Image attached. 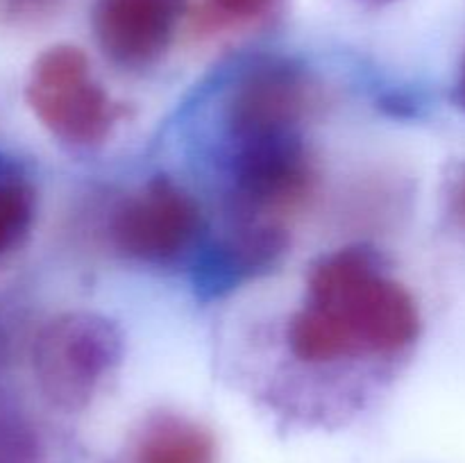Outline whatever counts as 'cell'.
<instances>
[{"instance_id":"cell-1","label":"cell","mask_w":465,"mask_h":463,"mask_svg":"<svg viewBox=\"0 0 465 463\" xmlns=\"http://www.w3.org/2000/svg\"><path fill=\"white\" fill-rule=\"evenodd\" d=\"M420 311L366 248L325 254L312 266L307 302L289 325L291 352L307 363L386 357L413 345Z\"/></svg>"},{"instance_id":"cell-2","label":"cell","mask_w":465,"mask_h":463,"mask_svg":"<svg viewBox=\"0 0 465 463\" xmlns=\"http://www.w3.org/2000/svg\"><path fill=\"white\" fill-rule=\"evenodd\" d=\"M25 100L36 121L73 148L100 145L127 116L125 104L103 89L86 54L71 44L50 45L35 59Z\"/></svg>"},{"instance_id":"cell-3","label":"cell","mask_w":465,"mask_h":463,"mask_svg":"<svg viewBox=\"0 0 465 463\" xmlns=\"http://www.w3.org/2000/svg\"><path fill=\"white\" fill-rule=\"evenodd\" d=\"M123 359L121 330L100 313H62L45 322L32 345L41 393L59 409H82Z\"/></svg>"},{"instance_id":"cell-4","label":"cell","mask_w":465,"mask_h":463,"mask_svg":"<svg viewBox=\"0 0 465 463\" xmlns=\"http://www.w3.org/2000/svg\"><path fill=\"white\" fill-rule=\"evenodd\" d=\"M316 166L302 134L236 141L230 159L234 222H277L312 195Z\"/></svg>"},{"instance_id":"cell-5","label":"cell","mask_w":465,"mask_h":463,"mask_svg":"<svg viewBox=\"0 0 465 463\" xmlns=\"http://www.w3.org/2000/svg\"><path fill=\"white\" fill-rule=\"evenodd\" d=\"M321 104V89L304 66L286 59L254 64L225 100L227 134L234 141L302 134V125Z\"/></svg>"},{"instance_id":"cell-6","label":"cell","mask_w":465,"mask_h":463,"mask_svg":"<svg viewBox=\"0 0 465 463\" xmlns=\"http://www.w3.org/2000/svg\"><path fill=\"white\" fill-rule=\"evenodd\" d=\"M203 213L193 195L168 177H154L127 195L109 222L112 243L123 257L163 266L198 243Z\"/></svg>"},{"instance_id":"cell-7","label":"cell","mask_w":465,"mask_h":463,"mask_svg":"<svg viewBox=\"0 0 465 463\" xmlns=\"http://www.w3.org/2000/svg\"><path fill=\"white\" fill-rule=\"evenodd\" d=\"M186 0H95L91 27L100 50L123 68H148L171 48Z\"/></svg>"},{"instance_id":"cell-8","label":"cell","mask_w":465,"mask_h":463,"mask_svg":"<svg viewBox=\"0 0 465 463\" xmlns=\"http://www.w3.org/2000/svg\"><path fill=\"white\" fill-rule=\"evenodd\" d=\"M286 245L289 236L280 222H234L195 259V291L203 298H218L275 266Z\"/></svg>"},{"instance_id":"cell-9","label":"cell","mask_w":465,"mask_h":463,"mask_svg":"<svg viewBox=\"0 0 465 463\" xmlns=\"http://www.w3.org/2000/svg\"><path fill=\"white\" fill-rule=\"evenodd\" d=\"M130 463H216V440L193 418L154 413L136 431Z\"/></svg>"},{"instance_id":"cell-10","label":"cell","mask_w":465,"mask_h":463,"mask_svg":"<svg viewBox=\"0 0 465 463\" xmlns=\"http://www.w3.org/2000/svg\"><path fill=\"white\" fill-rule=\"evenodd\" d=\"M36 213L32 184L14 172H0V257L25 241Z\"/></svg>"},{"instance_id":"cell-11","label":"cell","mask_w":465,"mask_h":463,"mask_svg":"<svg viewBox=\"0 0 465 463\" xmlns=\"http://www.w3.org/2000/svg\"><path fill=\"white\" fill-rule=\"evenodd\" d=\"M282 0H207V23H252L268 16Z\"/></svg>"},{"instance_id":"cell-12","label":"cell","mask_w":465,"mask_h":463,"mask_svg":"<svg viewBox=\"0 0 465 463\" xmlns=\"http://www.w3.org/2000/svg\"><path fill=\"white\" fill-rule=\"evenodd\" d=\"M59 5L62 0H0L5 18L12 23H21V25L45 21L57 12Z\"/></svg>"},{"instance_id":"cell-13","label":"cell","mask_w":465,"mask_h":463,"mask_svg":"<svg viewBox=\"0 0 465 463\" xmlns=\"http://www.w3.org/2000/svg\"><path fill=\"white\" fill-rule=\"evenodd\" d=\"M454 212H457V216L461 218V222L465 225V172L461 175V180H459L457 191H454Z\"/></svg>"},{"instance_id":"cell-14","label":"cell","mask_w":465,"mask_h":463,"mask_svg":"<svg viewBox=\"0 0 465 463\" xmlns=\"http://www.w3.org/2000/svg\"><path fill=\"white\" fill-rule=\"evenodd\" d=\"M454 100H457L459 107L465 112V59H463V66L461 73H459V80H457V89H454Z\"/></svg>"}]
</instances>
